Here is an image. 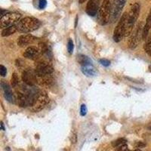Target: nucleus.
<instances>
[{
  "instance_id": "f257e3e1",
  "label": "nucleus",
  "mask_w": 151,
  "mask_h": 151,
  "mask_svg": "<svg viewBox=\"0 0 151 151\" xmlns=\"http://www.w3.org/2000/svg\"><path fill=\"white\" fill-rule=\"evenodd\" d=\"M40 25L41 22L38 19L33 17H25L17 22L16 27L17 28V31L19 32L28 33L37 29Z\"/></svg>"
},
{
  "instance_id": "f03ea898",
  "label": "nucleus",
  "mask_w": 151,
  "mask_h": 151,
  "mask_svg": "<svg viewBox=\"0 0 151 151\" xmlns=\"http://www.w3.org/2000/svg\"><path fill=\"white\" fill-rule=\"evenodd\" d=\"M140 9H141L140 4L138 2H136V3H134V5H132L130 11L128 13L125 37L129 36L131 33H132V30H133V27H134V24H135L136 21H137V18H138V16H139Z\"/></svg>"
},
{
  "instance_id": "7ed1b4c3",
  "label": "nucleus",
  "mask_w": 151,
  "mask_h": 151,
  "mask_svg": "<svg viewBox=\"0 0 151 151\" xmlns=\"http://www.w3.org/2000/svg\"><path fill=\"white\" fill-rule=\"evenodd\" d=\"M112 5L113 0H103L98 13V20L100 24L106 25L109 22L111 15Z\"/></svg>"
},
{
  "instance_id": "20e7f679",
  "label": "nucleus",
  "mask_w": 151,
  "mask_h": 151,
  "mask_svg": "<svg viewBox=\"0 0 151 151\" xmlns=\"http://www.w3.org/2000/svg\"><path fill=\"white\" fill-rule=\"evenodd\" d=\"M128 13L125 12L121 16L120 20L119 21L116 27L114 32H113V40L116 42H119L125 37V29H126V23H127Z\"/></svg>"
},
{
  "instance_id": "39448f33",
  "label": "nucleus",
  "mask_w": 151,
  "mask_h": 151,
  "mask_svg": "<svg viewBox=\"0 0 151 151\" xmlns=\"http://www.w3.org/2000/svg\"><path fill=\"white\" fill-rule=\"evenodd\" d=\"M21 14L17 12H8L1 17L0 19V27L2 29L14 26L21 20Z\"/></svg>"
},
{
  "instance_id": "423d86ee",
  "label": "nucleus",
  "mask_w": 151,
  "mask_h": 151,
  "mask_svg": "<svg viewBox=\"0 0 151 151\" xmlns=\"http://www.w3.org/2000/svg\"><path fill=\"white\" fill-rule=\"evenodd\" d=\"M48 102H49V98H48L46 91L40 90L37 99H36L34 105L30 107V110L34 113L41 111L42 109L45 108V106L48 104Z\"/></svg>"
},
{
  "instance_id": "0eeeda50",
  "label": "nucleus",
  "mask_w": 151,
  "mask_h": 151,
  "mask_svg": "<svg viewBox=\"0 0 151 151\" xmlns=\"http://www.w3.org/2000/svg\"><path fill=\"white\" fill-rule=\"evenodd\" d=\"M37 77H44L47 76L52 75L54 72V69L48 63L45 61L38 62L35 68Z\"/></svg>"
},
{
  "instance_id": "6e6552de",
  "label": "nucleus",
  "mask_w": 151,
  "mask_h": 151,
  "mask_svg": "<svg viewBox=\"0 0 151 151\" xmlns=\"http://www.w3.org/2000/svg\"><path fill=\"white\" fill-rule=\"evenodd\" d=\"M127 0H113L112 5L111 15L110 20L112 22H115L119 17H120L124 6L125 5Z\"/></svg>"
},
{
  "instance_id": "1a4fd4ad",
  "label": "nucleus",
  "mask_w": 151,
  "mask_h": 151,
  "mask_svg": "<svg viewBox=\"0 0 151 151\" xmlns=\"http://www.w3.org/2000/svg\"><path fill=\"white\" fill-rule=\"evenodd\" d=\"M22 79L27 86H34L38 83V77L36 75L35 70L27 68L24 70L22 73Z\"/></svg>"
},
{
  "instance_id": "9d476101",
  "label": "nucleus",
  "mask_w": 151,
  "mask_h": 151,
  "mask_svg": "<svg viewBox=\"0 0 151 151\" xmlns=\"http://www.w3.org/2000/svg\"><path fill=\"white\" fill-rule=\"evenodd\" d=\"M143 28L144 27H142L141 24H138L137 29L131 36L129 40V47L132 49L135 48L140 43L141 39H143Z\"/></svg>"
},
{
  "instance_id": "9b49d317",
  "label": "nucleus",
  "mask_w": 151,
  "mask_h": 151,
  "mask_svg": "<svg viewBox=\"0 0 151 151\" xmlns=\"http://www.w3.org/2000/svg\"><path fill=\"white\" fill-rule=\"evenodd\" d=\"M1 87L4 91V97H5V99L7 100L9 103H15L16 99L9 85L7 83H5V81H2L1 82Z\"/></svg>"
},
{
  "instance_id": "f8f14e48",
  "label": "nucleus",
  "mask_w": 151,
  "mask_h": 151,
  "mask_svg": "<svg viewBox=\"0 0 151 151\" xmlns=\"http://www.w3.org/2000/svg\"><path fill=\"white\" fill-rule=\"evenodd\" d=\"M40 50L35 47H28L24 53V57L30 60H36L40 56Z\"/></svg>"
},
{
  "instance_id": "ddd939ff",
  "label": "nucleus",
  "mask_w": 151,
  "mask_h": 151,
  "mask_svg": "<svg viewBox=\"0 0 151 151\" xmlns=\"http://www.w3.org/2000/svg\"><path fill=\"white\" fill-rule=\"evenodd\" d=\"M36 38L35 37V36H33V35H22V36H21L19 37L18 40H17V44H18L19 46L24 47L33 43L36 41Z\"/></svg>"
},
{
  "instance_id": "4468645a",
  "label": "nucleus",
  "mask_w": 151,
  "mask_h": 151,
  "mask_svg": "<svg viewBox=\"0 0 151 151\" xmlns=\"http://www.w3.org/2000/svg\"><path fill=\"white\" fill-rule=\"evenodd\" d=\"M98 0H89L86 6V12L88 15L94 17L98 12Z\"/></svg>"
},
{
  "instance_id": "2eb2a0df",
  "label": "nucleus",
  "mask_w": 151,
  "mask_h": 151,
  "mask_svg": "<svg viewBox=\"0 0 151 151\" xmlns=\"http://www.w3.org/2000/svg\"><path fill=\"white\" fill-rule=\"evenodd\" d=\"M16 101H17L18 106H21V107H27V106H29L27 95L23 91H17V100Z\"/></svg>"
},
{
  "instance_id": "dca6fc26",
  "label": "nucleus",
  "mask_w": 151,
  "mask_h": 151,
  "mask_svg": "<svg viewBox=\"0 0 151 151\" xmlns=\"http://www.w3.org/2000/svg\"><path fill=\"white\" fill-rule=\"evenodd\" d=\"M151 29V9L150 12L149 14H148V17L147 18L146 24L144 25V28H143V40H147V38L148 34H149V32Z\"/></svg>"
},
{
  "instance_id": "f3484780",
  "label": "nucleus",
  "mask_w": 151,
  "mask_h": 151,
  "mask_svg": "<svg viewBox=\"0 0 151 151\" xmlns=\"http://www.w3.org/2000/svg\"><path fill=\"white\" fill-rule=\"evenodd\" d=\"M81 70L84 75L87 76H95L97 75V71L92 65L83 66L81 68Z\"/></svg>"
},
{
  "instance_id": "a211bd4d",
  "label": "nucleus",
  "mask_w": 151,
  "mask_h": 151,
  "mask_svg": "<svg viewBox=\"0 0 151 151\" xmlns=\"http://www.w3.org/2000/svg\"><path fill=\"white\" fill-rule=\"evenodd\" d=\"M40 52H41L44 56L46 57L47 58H52V52H51V50L49 49V48H48V46L46 44H45V43H40Z\"/></svg>"
},
{
  "instance_id": "6ab92c4d",
  "label": "nucleus",
  "mask_w": 151,
  "mask_h": 151,
  "mask_svg": "<svg viewBox=\"0 0 151 151\" xmlns=\"http://www.w3.org/2000/svg\"><path fill=\"white\" fill-rule=\"evenodd\" d=\"M77 61L79 64L83 66H88V65H92V62L91 59L88 57L84 55H79L77 56Z\"/></svg>"
},
{
  "instance_id": "aec40b11",
  "label": "nucleus",
  "mask_w": 151,
  "mask_h": 151,
  "mask_svg": "<svg viewBox=\"0 0 151 151\" xmlns=\"http://www.w3.org/2000/svg\"><path fill=\"white\" fill-rule=\"evenodd\" d=\"M16 31H17V28L16 27V25H14V26L9 27L5 28V29H2V36L3 37H6V36H9L11 35L14 34Z\"/></svg>"
},
{
  "instance_id": "412c9836",
  "label": "nucleus",
  "mask_w": 151,
  "mask_h": 151,
  "mask_svg": "<svg viewBox=\"0 0 151 151\" xmlns=\"http://www.w3.org/2000/svg\"><path fill=\"white\" fill-rule=\"evenodd\" d=\"M144 48V50H145V52H146V53L149 56L151 57V29L149 36L147 38L146 43H145Z\"/></svg>"
},
{
  "instance_id": "4be33fe9",
  "label": "nucleus",
  "mask_w": 151,
  "mask_h": 151,
  "mask_svg": "<svg viewBox=\"0 0 151 151\" xmlns=\"http://www.w3.org/2000/svg\"><path fill=\"white\" fill-rule=\"evenodd\" d=\"M11 83H12V86L13 88H16L20 83V80H19L18 76L17 75L16 73H14L12 76V79H11Z\"/></svg>"
},
{
  "instance_id": "5701e85b",
  "label": "nucleus",
  "mask_w": 151,
  "mask_h": 151,
  "mask_svg": "<svg viewBox=\"0 0 151 151\" xmlns=\"http://www.w3.org/2000/svg\"><path fill=\"white\" fill-rule=\"evenodd\" d=\"M126 143H127V141H126L125 138H119V139L116 140V141H113L112 145H113V147H114L117 148L119 147L125 145V144H126Z\"/></svg>"
},
{
  "instance_id": "b1692460",
  "label": "nucleus",
  "mask_w": 151,
  "mask_h": 151,
  "mask_svg": "<svg viewBox=\"0 0 151 151\" xmlns=\"http://www.w3.org/2000/svg\"><path fill=\"white\" fill-rule=\"evenodd\" d=\"M73 49H74V44H73V42L72 40H68L67 42V51L70 54H72L73 52Z\"/></svg>"
},
{
  "instance_id": "393cba45",
  "label": "nucleus",
  "mask_w": 151,
  "mask_h": 151,
  "mask_svg": "<svg viewBox=\"0 0 151 151\" xmlns=\"http://www.w3.org/2000/svg\"><path fill=\"white\" fill-rule=\"evenodd\" d=\"M47 5L46 0H39L38 2V7L40 9H44Z\"/></svg>"
},
{
  "instance_id": "a878e982",
  "label": "nucleus",
  "mask_w": 151,
  "mask_h": 151,
  "mask_svg": "<svg viewBox=\"0 0 151 151\" xmlns=\"http://www.w3.org/2000/svg\"><path fill=\"white\" fill-rule=\"evenodd\" d=\"M87 107H86V104H82L81 105V107H80V115L82 116H85L87 114Z\"/></svg>"
},
{
  "instance_id": "bb28decb",
  "label": "nucleus",
  "mask_w": 151,
  "mask_h": 151,
  "mask_svg": "<svg viewBox=\"0 0 151 151\" xmlns=\"http://www.w3.org/2000/svg\"><path fill=\"white\" fill-rule=\"evenodd\" d=\"M7 74V69L6 67H4L3 65L0 66V75L2 76V77H5Z\"/></svg>"
},
{
  "instance_id": "cd10ccee",
  "label": "nucleus",
  "mask_w": 151,
  "mask_h": 151,
  "mask_svg": "<svg viewBox=\"0 0 151 151\" xmlns=\"http://www.w3.org/2000/svg\"><path fill=\"white\" fill-rule=\"evenodd\" d=\"M99 63L104 67H109L110 65V61L106 59H101L99 60Z\"/></svg>"
},
{
  "instance_id": "c85d7f7f",
  "label": "nucleus",
  "mask_w": 151,
  "mask_h": 151,
  "mask_svg": "<svg viewBox=\"0 0 151 151\" xmlns=\"http://www.w3.org/2000/svg\"><path fill=\"white\" fill-rule=\"evenodd\" d=\"M116 151H130L128 148L127 144H125V145H122V146L119 147L116 149Z\"/></svg>"
},
{
  "instance_id": "c756f323",
  "label": "nucleus",
  "mask_w": 151,
  "mask_h": 151,
  "mask_svg": "<svg viewBox=\"0 0 151 151\" xmlns=\"http://www.w3.org/2000/svg\"><path fill=\"white\" fill-rule=\"evenodd\" d=\"M71 141H72L73 144H76V141H77V136L76 134H73L72 136H71Z\"/></svg>"
},
{
  "instance_id": "7c9ffc66",
  "label": "nucleus",
  "mask_w": 151,
  "mask_h": 151,
  "mask_svg": "<svg viewBox=\"0 0 151 151\" xmlns=\"http://www.w3.org/2000/svg\"><path fill=\"white\" fill-rule=\"evenodd\" d=\"M145 146H146V144H144V143L141 142V141H140V142H137V144H136V147L138 148V149H139V148L144 147H145Z\"/></svg>"
},
{
  "instance_id": "2f4dec72",
  "label": "nucleus",
  "mask_w": 151,
  "mask_h": 151,
  "mask_svg": "<svg viewBox=\"0 0 151 151\" xmlns=\"http://www.w3.org/2000/svg\"><path fill=\"white\" fill-rule=\"evenodd\" d=\"M1 129L2 130H5V128H4V125H3V122H1Z\"/></svg>"
},
{
  "instance_id": "473e14b6",
  "label": "nucleus",
  "mask_w": 151,
  "mask_h": 151,
  "mask_svg": "<svg viewBox=\"0 0 151 151\" xmlns=\"http://www.w3.org/2000/svg\"><path fill=\"white\" fill-rule=\"evenodd\" d=\"M86 0H79V2L80 4H83V3H84L85 2H86Z\"/></svg>"
},
{
  "instance_id": "72a5a7b5",
  "label": "nucleus",
  "mask_w": 151,
  "mask_h": 151,
  "mask_svg": "<svg viewBox=\"0 0 151 151\" xmlns=\"http://www.w3.org/2000/svg\"><path fill=\"white\" fill-rule=\"evenodd\" d=\"M147 128H148V129H149V130L151 131V123H150L149 125H147Z\"/></svg>"
},
{
  "instance_id": "f704fd0d",
  "label": "nucleus",
  "mask_w": 151,
  "mask_h": 151,
  "mask_svg": "<svg viewBox=\"0 0 151 151\" xmlns=\"http://www.w3.org/2000/svg\"><path fill=\"white\" fill-rule=\"evenodd\" d=\"M134 151H141V150L140 149H137V150H134Z\"/></svg>"
}]
</instances>
